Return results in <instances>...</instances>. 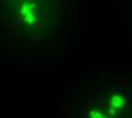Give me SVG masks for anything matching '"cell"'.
Returning a JSON list of instances; mask_svg holds the SVG:
<instances>
[{
	"mask_svg": "<svg viewBox=\"0 0 132 118\" xmlns=\"http://www.w3.org/2000/svg\"><path fill=\"white\" fill-rule=\"evenodd\" d=\"M112 104L115 107H121L123 104V99L121 97H118V95H115V97L113 98V100H112Z\"/></svg>",
	"mask_w": 132,
	"mask_h": 118,
	"instance_id": "1",
	"label": "cell"
}]
</instances>
